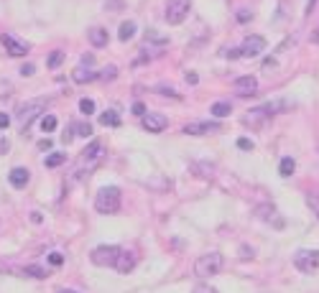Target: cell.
Masks as SVG:
<instances>
[{
  "label": "cell",
  "instance_id": "1",
  "mask_svg": "<svg viewBox=\"0 0 319 293\" xmlns=\"http://www.w3.org/2000/svg\"><path fill=\"white\" fill-rule=\"evenodd\" d=\"M49 105H51V97H33V100H28V102H23V105H18L15 118H18L20 128L28 130V125L41 115V112H46Z\"/></svg>",
  "mask_w": 319,
  "mask_h": 293
},
{
  "label": "cell",
  "instance_id": "2",
  "mask_svg": "<svg viewBox=\"0 0 319 293\" xmlns=\"http://www.w3.org/2000/svg\"><path fill=\"white\" fill-rule=\"evenodd\" d=\"M95 209L100 214H118L120 209V189L118 186H105L95 196Z\"/></svg>",
  "mask_w": 319,
  "mask_h": 293
},
{
  "label": "cell",
  "instance_id": "3",
  "mask_svg": "<svg viewBox=\"0 0 319 293\" xmlns=\"http://www.w3.org/2000/svg\"><path fill=\"white\" fill-rule=\"evenodd\" d=\"M222 270V255L220 253H207V255H199L197 263H194V273L199 278H209V276H217Z\"/></svg>",
  "mask_w": 319,
  "mask_h": 293
},
{
  "label": "cell",
  "instance_id": "4",
  "mask_svg": "<svg viewBox=\"0 0 319 293\" xmlns=\"http://www.w3.org/2000/svg\"><path fill=\"white\" fill-rule=\"evenodd\" d=\"M279 107H281L279 102H268V105H263V107H253L248 115L243 118V123L250 125V128H263V125L268 123V118L276 115V110H279Z\"/></svg>",
  "mask_w": 319,
  "mask_h": 293
},
{
  "label": "cell",
  "instance_id": "5",
  "mask_svg": "<svg viewBox=\"0 0 319 293\" xmlns=\"http://www.w3.org/2000/svg\"><path fill=\"white\" fill-rule=\"evenodd\" d=\"M123 250L120 247H115V245H100V247H95L92 250V263L95 265H100V268H108V265H115V260H118V255H120Z\"/></svg>",
  "mask_w": 319,
  "mask_h": 293
},
{
  "label": "cell",
  "instance_id": "6",
  "mask_svg": "<svg viewBox=\"0 0 319 293\" xmlns=\"http://www.w3.org/2000/svg\"><path fill=\"white\" fill-rule=\"evenodd\" d=\"M189 8H191V0H168V3H166V20L171 26H179L181 20L186 18Z\"/></svg>",
  "mask_w": 319,
  "mask_h": 293
},
{
  "label": "cell",
  "instance_id": "7",
  "mask_svg": "<svg viewBox=\"0 0 319 293\" xmlns=\"http://www.w3.org/2000/svg\"><path fill=\"white\" fill-rule=\"evenodd\" d=\"M294 265L302 273H314L319 270V250H299L294 255Z\"/></svg>",
  "mask_w": 319,
  "mask_h": 293
},
{
  "label": "cell",
  "instance_id": "8",
  "mask_svg": "<svg viewBox=\"0 0 319 293\" xmlns=\"http://www.w3.org/2000/svg\"><path fill=\"white\" fill-rule=\"evenodd\" d=\"M261 51H266V38L263 36H248L243 41V46H240V54L245 59H255V56H261Z\"/></svg>",
  "mask_w": 319,
  "mask_h": 293
},
{
  "label": "cell",
  "instance_id": "9",
  "mask_svg": "<svg viewBox=\"0 0 319 293\" xmlns=\"http://www.w3.org/2000/svg\"><path fill=\"white\" fill-rule=\"evenodd\" d=\"M141 123H143V128L148 133H163L166 125H168L166 115H161V112H146V115L141 118Z\"/></svg>",
  "mask_w": 319,
  "mask_h": 293
},
{
  "label": "cell",
  "instance_id": "10",
  "mask_svg": "<svg viewBox=\"0 0 319 293\" xmlns=\"http://www.w3.org/2000/svg\"><path fill=\"white\" fill-rule=\"evenodd\" d=\"M0 41H3V46H5V51L10 56H26L28 54V43L18 41L13 33H3V36H0Z\"/></svg>",
  "mask_w": 319,
  "mask_h": 293
},
{
  "label": "cell",
  "instance_id": "11",
  "mask_svg": "<svg viewBox=\"0 0 319 293\" xmlns=\"http://www.w3.org/2000/svg\"><path fill=\"white\" fill-rule=\"evenodd\" d=\"M222 128L217 125V123H186L184 125V133L186 135H207V133H220Z\"/></svg>",
  "mask_w": 319,
  "mask_h": 293
},
{
  "label": "cell",
  "instance_id": "12",
  "mask_svg": "<svg viewBox=\"0 0 319 293\" xmlns=\"http://www.w3.org/2000/svg\"><path fill=\"white\" fill-rule=\"evenodd\" d=\"M255 89H258V79L245 74V77H238L235 79V92L240 97H248V95H255Z\"/></svg>",
  "mask_w": 319,
  "mask_h": 293
},
{
  "label": "cell",
  "instance_id": "13",
  "mask_svg": "<svg viewBox=\"0 0 319 293\" xmlns=\"http://www.w3.org/2000/svg\"><path fill=\"white\" fill-rule=\"evenodd\" d=\"M113 268L118 270L120 276H128V273H131V270L136 268V255H133V253H128V250H123V253L118 255V260H115V265H113Z\"/></svg>",
  "mask_w": 319,
  "mask_h": 293
},
{
  "label": "cell",
  "instance_id": "14",
  "mask_svg": "<svg viewBox=\"0 0 319 293\" xmlns=\"http://www.w3.org/2000/svg\"><path fill=\"white\" fill-rule=\"evenodd\" d=\"M100 155H102V143L100 141H92L87 148L82 150L79 163H95V161H100Z\"/></svg>",
  "mask_w": 319,
  "mask_h": 293
},
{
  "label": "cell",
  "instance_id": "15",
  "mask_svg": "<svg viewBox=\"0 0 319 293\" xmlns=\"http://www.w3.org/2000/svg\"><path fill=\"white\" fill-rule=\"evenodd\" d=\"M28 178H31V173H28V168H13L10 173H8V181H10V186L13 189H23L26 184H28Z\"/></svg>",
  "mask_w": 319,
  "mask_h": 293
},
{
  "label": "cell",
  "instance_id": "16",
  "mask_svg": "<svg viewBox=\"0 0 319 293\" xmlns=\"http://www.w3.org/2000/svg\"><path fill=\"white\" fill-rule=\"evenodd\" d=\"M87 38H90V43L92 46H97V49H102V46H108V31L105 28H100V26H95V28H90L87 31Z\"/></svg>",
  "mask_w": 319,
  "mask_h": 293
},
{
  "label": "cell",
  "instance_id": "17",
  "mask_svg": "<svg viewBox=\"0 0 319 293\" xmlns=\"http://www.w3.org/2000/svg\"><path fill=\"white\" fill-rule=\"evenodd\" d=\"M255 214H258L261 219H266V222H276V227H284V219H276V207L273 204H261L258 209H255Z\"/></svg>",
  "mask_w": 319,
  "mask_h": 293
},
{
  "label": "cell",
  "instance_id": "18",
  "mask_svg": "<svg viewBox=\"0 0 319 293\" xmlns=\"http://www.w3.org/2000/svg\"><path fill=\"white\" fill-rule=\"evenodd\" d=\"M72 79H74L77 84H84V82H95V79H100V72H90V69H84V66H79V69H74Z\"/></svg>",
  "mask_w": 319,
  "mask_h": 293
},
{
  "label": "cell",
  "instance_id": "19",
  "mask_svg": "<svg viewBox=\"0 0 319 293\" xmlns=\"http://www.w3.org/2000/svg\"><path fill=\"white\" fill-rule=\"evenodd\" d=\"M100 125H105V128H118V125H120V115H118L115 110L102 112V115H100Z\"/></svg>",
  "mask_w": 319,
  "mask_h": 293
},
{
  "label": "cell",
  "instance_id": "20",
  "mask_svg": "<svg viewBox=\"0 0 319 293\" xmlns=\"http://www.w3.org/2000/svg\"><path fill=\"white\" fill-rule=\"evenodd\" d=\"M136 36V23L133 20H125V23H120V31H118V38L120 41H131Z\"/></svg>",
  "mask_w": 319,
  "mask_h": 293
},
{
  "label": "cell",
  "instance_id": "21",
  "mask_svg": "<svg viewBox=\"0 0 319 293\" xmlns=\"http://www.w3.org/2000/svg\"><path fill=\"white\" fill-rule=\"evenodd\" d=\"M209 112H212L215 118H227L230 112H232V105H230V102H215V105L209 107Z\"/></svg>",
  "mask_w": 319,
  "mask_h": 293
},
{
  "label": "cell",
  "instance_id": "22",
  "mask_svg": "<svg viewBox=\"0 0 319 293\" xmlns=\"http://www.w3.org/2000/svg\"><path fill=\"white\" fill-rule=\"evenodd\" d=\"M294 168H296V161L291 158V155H286V158H281V166H279V173H281L284 178H289V176L294 173Z\"/></svg>",
  "mask_w": 319,
  "mask_h": 293
},
{
  "label": "cell",
  "instance_id": "23",
  "mask_svg": "<svg viewBox=\"0 0 319 293\" xmlns=\"http://www.w3.org/2000/svg\"><path fill=\"white\" fill-rule=\"evenodd\" d=\"M64 161H67V153H51V155H46L44 166H46V168H56V166H61Z\"/></svg>",
  "mask_w": 319,
  "mask_h": 293
},
{
  "label": "cell",
  "instance_id": "24",
  "mask_svg": "<svg viewBox=\"0 0 319 293\" xmlns=\"http://www.w3.org/2000/svg\"><path fill=\"white\" fill-rule=\"evenodd\" d=\"M23 276H31V278L44 281V278H46V270L41 268V265H26V268H23Z\"/></svg>",
  "mask_w": 319,
  "mask_h": 293
},
{
  "label": "cell",
  "instance_id": "25",
  "mask_svg": "<svg viewBox=\"0 0 319 293\" xmlns=\"http://www.w3.org/2000/svg\"><path fill=\"white\" fill-rule=\"evenodd\" d=\"M72 130H74V135H82V138H90L92 135V125L90 123H72Z\"/></svg>",
  "mask_w": 319,
  "mask_h": 293
},
{
  "label": "cell",
  "instance_id": "26",
  "mask_svg": "<svg viewBox=\"0 0 319 293\" xmlns=\"http://www.w3.org/2000/svg\"><path fill=\"white\" fill-rule=\"evenodd\" d=\"M64 56H67V54H64V51H59V49H56V51H51V56L46 59V66H49V69H56V66L64 61Z\"/></svg>",
  "mask_w": 319,
  "mask_h": 293
},
{
  "label": "cell",
  "instance_id": "27",
  "mask_svg": "<svg viewBox=\"0 0 319 293\" xmlns=\"http://www.w3.org/2000/svg\"><path fill=\"white\" fill-rule=\"evenodd\" d=\"M41 130H44V133H54L56 130V118L54 115H44V118H41Z\"/></svg>",
  "mask_w": 319,
  "mask_h": 293
},
{
  "label": "cell",
  "instance_id": "28",
  "mask_svg": "<svg viewBox=\"0 0 319 293\" xmlns=\"http://www.w3.org/2000/svg\"><path fill=\"white\" fill-rule=\"evenodd\" d=\"M10 95H13V82L0 79V100H5V97H10Z\"/></svg>",
  "mask_w": 319,
  "mask_h": 293
},
{
  "label": "cell",
  "instance_id": "29",
  "mask_svg": "<svg viewBox=\"0 0 319 293\" xmlns=\"http://www.w3.org/2000/svg\"><path fill=\"white\" fill-rule=\"evenodd\" d=\"M79 112H82V115H92V112H95V102H92L90 97H84V100L79 102Z\"/></svg>",
  "mask_w": 319,
  "mask_h": 293
},
{
  "label": "cell",
  "instance_id": "30",
  "mask_svg": "<svg viewBox=\"0 0 319 293\" xmlns=\"http://www.w3.org/2000/svg\"><path fill=\"white\" fill-rule=\"evenodd\" d=\"M118 77V66H105L100 72V79H115Z\"/></svg>",
  "mask_w": 319,
  "mask_h": 293
},
{
  "label": "cell",
  "instance_id": "31",
  "mask_svg": "<svg viewBox=\"0 0 319 293\" xmlns=\"http://www.w3.org/2000/svg\"><path fill=\"white\" fill-rule=\"evenodd\" d=\"M49 263H51L54 268H59V265H64V255L54 250V253H49Z\"/></svg>",
  "mask_w": 319,
  "mask_h": 293
},
{
  "label": "cell",
  "instance_id": "32",
  "mask_svg": "<svg viewBox=\"0 0 319 293\" xmlns=\"http://www.w3.org/2000/svg\"><path fill=\"white\" fill-rule=\"evenodd\" d=\"M238 148H240V150H253L255 143H253L250 138H240V141H238Z\"/></svg>",
  "mask_w": 319,
  "mask_h": 293
},
{
  "label": "cell",
  "instance_id": "33",
  "mask_svg": "<svg viewBox=\"0 0 319 293\" xmlns=\"http://www.w3.org/2000/svg\"><path fill=\"white\" fill-rule=\"evenodd\" d=\"M18 72L23 74V77H31V74H36V66H33V64H23V66H20Z\"/></svg>",
  "mask_w": 319,
  "mask_h": 293
},
{
  "label": "cell",
  "instance_id": "34",
  "mask_svg": "<svg viewBox=\"0 0 319 293\" xmlns=\"http://www.w3.org/2000/svg\"><path fill=\"white\" fill-rule=\"evenodd\" d=\"M159 95H168V97H174V100H179V95L174 92L171 87H159Z\"/></svg>",
  "mask_w": 319,
  "mask_h": 293
},
{
  "label": "cell",
  "instance_id": "35",
  "mask_svg": "<svg viewBox=\"0 0 319 293\" xmlns=\"http://www.w3.org/2000/svg\"><path fill=\"white\" fill-rule=\"evenodd\" d=\"M225 56L227 59H240L243 54H240V49H225Z\"/></svg>",
  "mask_w": 319,
  "mask_h": 293
},
{
  "label": "cell",
  "instance_id": "36",
  "mask_svg": "<svg viewBox=\"0 0 319 293\" xmlns=\"http://www.w3.org/2000/svg\"><path fill=\"white\" fill-rule=\"evenodd\" d=\"M133 112H136L138 118H143V115H146V105H143V102H136V105H133Z\"/></svg>",
  "mask_w": 319,
  "mask_h": 293
},
{
  "label": "cell",
  "instance_id": "37",
  "mask_svg": "<svg viewBox=\"0 0 319 293\" xmlns=\"http://www.w3.org/2000/svg\"><path fill=\"white\" fill-rule=\"evenodd\" d=\"M8 125H10V118L5 115V112H0V130H5Z\"/></svg>",
  "mask_w": 319,
  "mask_h": 293
},
{
  "label": "cell",
  "instance_id": "38",
  "mask_svg": "<svg viewBox=\"0 0 319 293\" xmlns=\"http://www.w3.org/2000/svg\"><path fill=\"white\" fill-rule=\"evenodd\" d=\"M253 18V13H248V10H240L238 13V20H240V23H245V20H250Z\"/></svg>",
  "mask_w": 319,
  "mask_h": 293
},
{
  "label": "cell",
  "instance_id": "39",
  "mask_svg": "<svg viewBox=\"0 0 319 293\" xmlns=\"http://www.w3.org/2000/svg\"><path fill=\"white\" fill-rule=\"evenodd\" d=\"M194 293H217V291L209 288V286H199V288H194Z\"/></svg>",
  "mask_w": 319,
  "mask_h": 293
},
{
  "label": "cell",
  "instance_id": "40",
  "mask_svg": "<svg viewBox=\"0 0 319 293\" xmlns=\"http://www.w3.org/2000/svg\"><path fill=\"white\" fill-rule=\"evenodd\" d=\"M8 150H10V143L5 138H0V153H8Z\"/></svg>",
  "mask_w": 319,
  "mask_h": 293
},
{
  "label": "cell",
  "instance_id": "41",
  "mask_svg": "<svg viewBox=\"0 0 319 293\" xmlns=\"http://www.w3.org/2000/svg\"><path fill=\"white\" fill-rule=\"evenodd\" d=\"M186 82H189V84H197V82H199V77H197L194 72H186Z\"/></svg>",
  "mask_w": 319,
  "mask_h": 293
},
{
  "label": "cell",
  "instance_id": "42",
  "mask_svg": "<svg viewBox=\"0 0 319 293\" xmlns=\"http://www.w3.org/2000/svg\"><path fill=\"white\" fill-rule=\"evenodd\" d=\"M38 148H41V150H49V148H51V141H49V138H46V141H41V143H38Z\"/></svg>",
  "mask_w": 319,
  "mask_h": 293
},
{
  "label": "cell",
  "instance_id": "43",
  "mask_svg": "<svg viewBox=\"0 0 319 293\" xmlns=\"http://www.w3.org/2000/svg\"><path fill=\"white\" fill-rule=\"evenodd\" d=\"M312 43H317V46H319V28L312 33Z\"/></svg>",
  "mask_w": 319,
  "mask_h": 293
},
{
  "label": "cell",
  "instance_id": "44",
  "mask_svg": "<svg viewBox=\"0 0 319 293\" xmlns=\"http://www.w3.org/2000/svg\"><path fill=\"white\" fill-rule=\"evenodd\" d=\"M31 219H33V222L38 224V222H41V214H38V212H31Z\"/></svg>",
  "mask_w": 319,
  "mask_h": 293
},
{
  "label": "cell",
  "instance_id": "45",
  "mask_svg": "<svg viewBox=\"0 0 319 293\" xmlns=\"http://www.w3.org/2000/svg\"><path fill=\"white\" fill-rule=\"evenodd\" d=\"M314 3H317V0H309V5H307V13H312V8H314Z\"/></svg>",
  "mask_w": 319,
  "mask_h": 293
},
{
  "label": "cell",
  "instance_id": "46",
  "mask_svg": "<svg viewBox=\"0 0 319 293\" xmlns=\"http://www.w3.org/2000/svg\"><path fill=\"white\" fill-rule=\"evenodd\" d=\"M61 293H77V291H67V288H64V291H61Z\"/></svg>",
  "mask_w": 319,
  "mask_h": 293
}]
</instances>
